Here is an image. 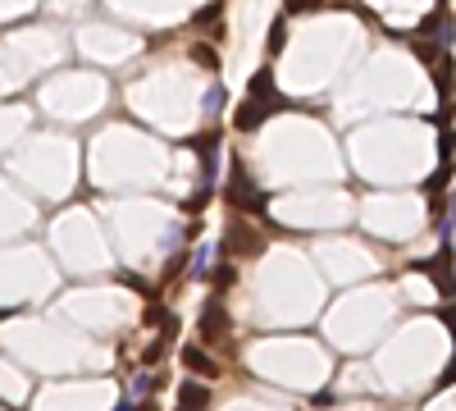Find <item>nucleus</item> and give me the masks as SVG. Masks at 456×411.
Returning <instances> with one entry per match:
<instances>
[{
	"label": "nucleus",
	"mask_w": 456,
	"mask_h": 411,
	"mask_svg": "<svg viewBox=\"0 0 456 411\" xmlns=\"http://www.w3.org/2000/svg\"><path fill=\"white\" fill-rule=\"evenodd\" d=\"M448 256H452V242H438V261H429V270L433 274V283H438V297H456V274H452V266H448Z\"/></svg>",
	"instance_id": "20e7f679"
},
{
	"label": "nucleus",
	"mask_w": 456,
	"mask_h": 411,
	"mask_svg": "<svg viewBox=\"0 0 456 411\" xmlns=\"http://www.w3.org/2000/svg\"><path fill=\"white\" fill-rule=\"evenodd\" d=\"M224 334H228V311L219 306V302H206V311H201V338L219 342Z\"/></svg>",
	"instance_id": "423d86ee"
},
{
	"label": "nucleus",
	"mask_w": 456,
	"mask_h": 411,
	"mask_svg": "<svg viewBox=\"0 0 456 411\" xmlns=\"http://www.w3.org/2000/svg\"><path fill=\"white\" fill-rule=\"evenodd\" d=\"M155 384H160V375H147V370H137V375H133V384H128V393H133V398H151Z\"/></svg>",
	"instance_id": "1a4fd4ad"
},
{
	"label": "nucleus",
	"mask_w": 456,
	"mask_h": 411,
	"mask_svg": "<svg viewBox=\"0 0 456 411\" xmlns=\"http://www.w3.org/2000/svg\"><path fill=\"white\" fill-rule=\"evenodd\" d=\"M288 42V18H274V28H269V55H278Z\"/></svg>",
	"instance_id": "f8f14e48"
},
{
	"label": "nucleus",
	"mask_w": 456,
	"mask_h": 411,
	"mask_svg": "<svg viewBox=\"0 0 456 411\" xmlns=\"http://www.w3.org/2000/svg\"><path fill=\"white\" fill-rule=\"evenodd\" d=\"M224 101H228L224 83H215V87L206 92V101H201V110H206V114H219V110H224Z\"/></svg>",
	"instance_id": "9b49d317"
},
{
	"label": "nucleus",
	"mask_w": 456,
	"mask_h": 411,
	"mask_svg": "<svg viewBox=\"0 0 456 411\" xmlns=\"http://www.w3.org/2000/svg\"><path fill=\"white\" fill-rule=\"evenodd\" d=\"M206 279L215 283V288H233V283H238V266H233V261H224V266H215Z\"/></svg>",
	"instance_id": "9d476101"
},
{
	"label": "nucleus",
	"mask_w": 456,
	"mask_h": 411,
	"mask_svg": "<svg viewBox=\"0 0 456 411\" xmlns=\"http://www.w3.org/2000/svg\"><path fill=\"white\" fill-rule=\"evenodd\" d=\"M448 384H456V361H452V366L438 375V388H448Z\"/></svg>",
	"instance_id": "dca6fc26"
},
{
	"label": "nucleus",
	"mask_w": 456,
	"mask_h": 411,
	"mask_svg": "<svg viewBox=\"0 0 456 411\" xmlns=\"http://www.w3.org/2000/svg\"><path fill=\"white\" fill-rule=\"evenodd\" d=\"M278 92H274V68H260V73H251V96H247V105L238 110V129L242 133H251L256 124H265V114L269 110H278Z\"/></svg>",
	"instance_id": "f257e3e1"
},
{
	"label": "nucleus",
	"mask_w": 456,
	"mask_h": 411,
	"mask_svg": "<svg viewBox=\"0 0 456 411\" xmlns=\"http://www.w3.org/2000/svg\"><path fill=\"white\" fill-rule=\"evenodd\" d=\"M164 320H169V311H164V306H151L147 316H142V325H164Z\"/></svg>",
	"instance_id": "2eb2a0df"
},
{
	"label": "nucleus",
	"mask_w": 456,
	"mask_h": 411,
	"mask_svg": "<svg viewBox=\"0 0 456 411\" xmlns=\"http://www.w3.org/2000/svg\"><path fill=\"white\" fill-rule=\"evenodd\" d=\"M210 251H215V242H201L197 261H192V274H197V279H206V274H210Z\"/></svg>",
	"instance_id": "ddd939ff"
},
{
	"label": "nucleus",
	"mask_w": 456,
	"mask_h": 411,
	"mask_svg": "<svg viewBox=\"0 0 456 411\" xmlns=\"http://www.w3.org/2000/svg\"><path fill=\"white\" fill-rule=\"evenodd\" d=\"M173 334H178V325H173V320H164V325H160V338L147 342V352H142V366H160L164 352H169V342H173Z\"/></svg>",
	"instance_id": "0eeeda50"
},
{
	"label": "nucleus",
	"mask_w": 456,
	"mask_h": 411,
	"mask_svg": "<svg viewBox=\"0 0 456 411\" xmlns=\"http://www.w3.org/2000/svg\"><path fill=\"white\" fill-rule=\"evenodd\" d=\"M114 411H133V403H128V398H119V407H114Z\"/></svg>",
	"instance_id": "6ab92c4d"
},
{
	"label": "nucleus",
	"mask_w": 456,
	"mask_h": 411,
	"mask_svg": "<svg viewBox=\"0 0 456 411\" xmlns=\"http://www.w3.org/2000/svg\"><path fill=\"white\" fill-rule=\"evenodd\" d=\"M224 242H228V256H256V251H265V238H260L247 220H228Z\"/></svg>",
	"instance_id": "7ed1b4c3"
},
{
	"label": "nucleus",
	"mask_w": 456,
	"mask_h": 411,
	"mask_svg": "<svg viewBox=\"0 0 456 411\" xmlns=\"http://www.w3.org/2000/svg\"><path fill=\"white\" fill-rule=\"evenodd\" d=\"M215 18H224V5H206L197 14V28H215Z\"/></svg>",
	"instance_id": "4468645a"
},
{
	"label": "nucleus",
	"mask_w": 456,
	"mask_h": 411,
	"mask_svg": "<svg viewBox=\"0 0 456 411\" xmlns=\"http://www.w3.org/2000/svg\"><path fill=\"white\" fill-rule=\"evenodd\" d=\"M183 366H187L197 379H215L219 375V361L206 352V342H187V347H183Z\"/></svg>",
	"instance_id": "39448f33"
},
{
	"label": "nucleus",
	"mask_w": 456,
	"mask_h": 411,
	"mask_svg": "<svg viewBox=\"0 0 456 411\" xmlns=\"http://www.w3.org/2000/svg\"><path fill=\"white\" fill-rule=\"evenodd\" d=\"M443 325H448V329H452V338H456V306L443 311Z\"/></svg>",
	"instance_id": "f3484780"
},
{
	"label": "nucleus",
	"mask_w": 456,
	"mask_h": 411,
	"mask_svg": "<svg viewBox=\"0 0 456 411\" xmlns=\"http://www.w3.org/2000/svg\"><path fill=\"white\" fill-rule=\"evenodd\" d=\"M192 60H197L201 68H210V73H215V68H219V51H215L210 42H197V46H192Z\"/></svg>",
	"instance_id": "6e6552de"
},
{
	"label": "nucleus",
	"mask_w": 456,
	"mask_h": 411,
	"mask_svg": "<svg viewBox=\"0 0 456 411\" xmlns=\"http://www.w3.org/2000/svg\"><path fill=\"white\" fill-rule=\"evenodd\" d=\"M448 220H452V229H456V192L448 197Z\"/></svg>",
	"instance_id": "a211bd4d"
},
{
	"label": "nucleus",
	"mask_w": 456,
	"mask_h": 411,
	"mask_svg": "<svg viewBox=\"0 0 456 411\" xmlns=\"http://www.w3.org/2000/svg\"><path fill=\"white\" fill-rule=\"evenodd\" d=\"M224 197H228V206H238L242 215H260L265 210V192L251 183V174H247V165H233V179H228V188H224Z\"/></svg>",
	"instance_id": "f03ea898"
}]
</instances>
